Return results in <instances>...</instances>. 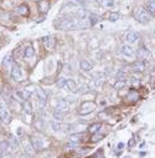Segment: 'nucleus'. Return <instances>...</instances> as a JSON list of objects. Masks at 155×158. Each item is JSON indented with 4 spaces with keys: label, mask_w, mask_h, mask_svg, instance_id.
Listing matches in <instances>:
<instances>
[{
    "label": "nucleus",
    "mask_w": 155,
    "mask_h": 158,
    "mask_svg": "<svg viewBox=\"0 0 155 158\" xmlns=\"http://www.w3.org/2000/svg\"><path fill=\"white\" fill-rule=\"evenodd\" d=\"M76 21H77V19H75L72 16H66V18H60L55 25L62 30H66V31H68V30H77Z\"/></svg>",
    "instance_id": "1"
},
{
    "label": "nucleus",
    "mask_w": 155,
    "mask_h": 158,
    "mask_svg": "<svg viewBox=\"0 0 155 158\" xmlns=\"http://www.w3.org/2000/svg\"><path fill=\"white\" fill-rule=\"evenodd\" d=\"M134 18H135L139 22H143V24H145V22H148V21L150 20L149 13L146 11L144 7H137L135 11H134Z\"/></svg>",
    "instance_id": "2"
},
{
    "label": "nucleus",
    "mask_w": 155,
    "mask_h": 158,
    "mask_svg": "<svg viewBox=\"0 0 155 158\" xmlns=\"http://www.w3.org/2000/svg\"><path fill=\"white\" fill-rule=\"evenodd\" d=\"M96 110V103L92 102V101H86L81 105V108L78 111V113L81 116H84V115H88L91 112H93Z\"/></svg>",
    "instance_id": "3"
},
{
    "label": "nucleus",
    "mask_w": 155,
    "mask_h": 158,
    "mask_svg": "<svg viewBox=\"0 0 155 158\" xmlns=\"http://www.w3.org/2000/svg\"><path fill=\"white\" fill-rule=\"evenodd\" d=\"M11 77L15 81H20L22 79V71H21L20 66L18 64H13V67H11Z\"/></svg>",
    "instance_id": "4"
},
{
    "label": "nucleus",
    "mask_w": 155,
    "mask_h": 158,
    "mask_svg": "<svg viewBox=\"0 0 155 158\" xmlns=\"http://www.w3.org/2000/svg\"><path fill=\"white\" fill-rule=\"evenodd\" d=\"M120 52L124 56H127V57H134L135 56V51H134V49L131 47L129 44L123 45V46L120 47Z\"/></svg>",
    "instance_id": "5"
},
{
    "label": "nucleus",
    "mask_w": 155,
    "mask_h": 158,
    "mask_svg": "<svg viewBox=\"0 0 155 158\" xmlns=\"http://www.w3.org/2000/svg\"><path fill=\"white\" fill-rule=\"evenodd\" d=\"M68 102L65 100V99H61V100H58L57 102H56V108L55 110H57V111H61V112H66L68 111Z\"/></svg>",
    "instance_id": "6"
},
{
    "label": "nucleus",
    "mask_w": 155,
    "mask_h": 158,
    "mask_svg": "<svg viewBox=\"0 0 155 158\" xmlns=\"http://www.w3.org/2000/svg\"><path fill=\"white\" fill-rule=\"evenodd\" d=\"M42 42H44V45H45V47L49 49V50L55 47V44H56L55 37H53V36H45L44 39H42Z\"/></svg>",
    "instance_id": "7"
},
{
    "label": "nucleus",
    "mask_w": 155,
    "mask_h": 158,
    "mask_svg": "<svg viewBox=\"0 0 155 158\" xmlns=\"http://www.w3.org/2000/svg\"><path fill=\"white\" fill-rule=\"evenodd\" d=\"M37 6H38V11L42 14H46L50 10V1L49 0H40Z\"/></svg>",
    "instance_id": "8"
},
{
    "label": "nucleus",
    "mask_w": 155,
    "mask_h": 158,
    "mask_svg": "<svg viewBox=\"0 0 155 158\" xmlns=\"http://www.w3.org/2000/svg\"><path fill=\"white\" fill-rule=\"evenodd\" d=\"M0 119H1L4 123H9L10 122V113L3 106H0Z\"/></svg>",
    "instance_id": "9"
},
{
    "label": "nucleus",
    "mask_w": 155,
    "mask_h": 158,
    "mask_svg": "<svg viewBox=\"0 0 155 158\" xmlns=\"http://www.w3.org/2000/svg\"><path fill=\"white\" fill-rule=\"evenodd\" d=\"M75 18L77 20H82V19H87L88 18V11L86 9H83V7H78V9L76 10L75 13Z\"/></svg>",
    "instance_id": "10"
},
{
    "label": "nucleus",
    "mask_w": 155,
    "mask_h": 158,
    "mask_svg": "<svg viewBox=\"0 0 155 158\" xmlns=\"http://www.w3.org/2000/svg\"><path fill=\"white\" fill-rule=\"evenodd\" d=\"M91 26V22L88 19H82V20H77L76 21V29L77 30H84Z\"/></svg>",
    "instance_id": "11"
},
{
    "label": "nucleus",
    "mask_w": 155,
    "mask_h": 158,
    "mask_svg": "<svg viewBox=\"0 0 155 158\" xmlns=\"http://www.w3.org/2000/svg\"><path fill=\"white\" fill-rule=\"evenodd\" d=\"M125 40H127L128 44H134V42H137L139 40V35L137 33H134V31H129L125 35Z\"/></svg>",
    "instance_id": "12"
},
{
    "label": "nucleus",
    "mask_w": 155,
    "mask_h": 158,
    "mask_svg": "<svg viewBox=\"0 0 155 158\" xmlns=\"http://www.w3.org/2000/svg\"><path fill=\"white\" fill-rule=\"evenodd\" d=\"M131 70L134 72H142L145 70V65L143 61H135L133 65H131Z\"/></svg>",
    "instance_id": "13"
},
{
    "label": "nucleus",
    "mask_w": 155,
    "mask_h": 158,
    "mask_svg": "<svg viewBox=\"0 0 155 158\" xmlns=\"http://www.w3.org/2000/svg\"><path fill=\"white\" fill-rule=\"evenodd\" d=\"M3 67L5 70H10V67H13V57L11 55H6L3 60Z\"/></svg>",
    "instance_id": "14"
},
{
    "label": "nucleus",
    "mask_w": 155,
    "mask_h": 158,
    "mask_svg": "<svg viewBox=\"0 0 155 158\" xmlns=\"http://www.w3.org/2000/svg\"><path fill=\"white\" fill-rule=\"evenodd\" d=\"M80 66L83 71H91L93 69V64L91 61H88V60H82L80 62Z\"/></svg>",
    "instance_id": "15"
},
{
    "label": "nucleus",
    "mask_w": 155,
    "mask_h": 158,
    "mask_svg": "<svg viewBox=\"0 0 155 158\" xmlns=\"http://www.w3.org/2000/svg\"><path fill=\"white\" fill-rule=\"evenodd\" d=\"M31 145H32L34 149H40L44 147V142L41 138H38V137H34L32 139H31Z\"/></svg>",
    "instance_id": "16"
},
{
    "label": "nucleus",
    "mask_w": 155,
    "mask_h": 158,
    "mask_svg": "<svg viewBox=\"0 0 155 158\" xmlns=\"http://www.w3.org/2000/svg\"><path fill=\"white\" fill-rule=\"evenodd\" d=\"M22 110L26 115H31V112H32V106H31V102L29 100H25L22 102Z\"/></svg>",
    "instance_id": "17"
},
{
    "label": "nucleus",
    "mask_w": 155,
    "mask_h": 158,
    "mask_svg": "<svg viewBox=\"0 0 155 158\" xmlns=\"http://www.w3.org/2000/svg\"><path fill=\"white\" fill-rule=\"evenodd\" d=\"M100 4H102V6L106 7V9H113V7H115V5H117V3H115L114 0H102Z\"/></svg>",
    "instance_id": "18"
},
{
    "label": "nucleus",
    "mask_w": 155,
    "mask_h": 158,
    "mask_svg": "<svg viewBox=\"0 0 155 158\" xmlns=\"http://www.w3.org/2000/svg\"><path fill=\"white\" fill-rule=\"evenodd\" d=\"M15 11H16L18 14H20V15H27V14H29V7H27V5L22 4V5L16 6V9H15Z\"/></svg>",
    "instance_id": "19"
},
{
    "label": "nucleus",
    "mask_w": 155,
    "mask_h": 158,
    "mask_svg": "<svg viewBox=\"0 0 155 158\" xmlns=\"http://www.w3.org/2000/svg\"><path fill=\"white\" fill-rule=\"evenodd\" d=\"M9 148H11V149H14V151H16L18 149V147H19V142H18V139L15 138V137H10L9 138Z\"/></svg>",
    "instance_id": "20"
},
{
    "label": "nucleus",
    "mask_w": 155,
    "mask_h": 158,
    "mask_svg": "<svg viewBox=\"0 0 155 158\" xmlns=\"http://www.w3.org/2000/svg\"><path fill=\"white\" fill-rule=\"evenodd\" d=\"M16 96L19 97L20 100H27L29 99V96H30V93L27 92V91H25V90H18L16 91Z\"/></svg>",
    "instance_id": "21"
},
{
    "label": "nucleus",
    "mask_w": 155,
    "mask_h": 158,
    "mask_svg": "<svg viewBox=\"0 0 155 158\" xmlns=\"http://www.w3.org/2000/svg\"><path fill=\"white\" fill-rule=\"evenodd\" d=\"M100 127H102V125H100V123H92L88 127V132L89 133H97V132H99Z\"/></svg>",
    "instance_id": "22"
},
{
    "label": "nucleus",
    "mask_w": 155,
    "mask_h": 158,
    "mask_svg": "<svg viewBox=\"0 0 155 158\" xmlns=\"http://www.w3.org/2000/svg\"><path fill=\"white\" fill-rule=\"evenodd\" d=\"M24 147H25V152L27 153V154H32L34 153V147H32V145L30 143V141L29 139H24Z\"/></svg>",
    "instance_id": "23"
},
{
    "label": "nucleus",
    "mask_w": 155,
    "mask_h": 158,
    "mask_svg": "<svg viewBox=\"0 0 155 158\" xmlns=\"http://www.w3.org/2000/svg\"><path fill=\"white\" fill-rule=\"evenodd\" d=\"M66 88L68 90V91L75 92L76 91V82L73 80H67L66 81Z\"/></svg>",
    "instance_id": "24"
},
{
    "label": "nucleus",
    "mask_w": 155,
    "mask_h": 158,
    "mask_svg": "<svg viewBox=\"0 0 155 158\" xmlns=\"http://www.w3.org/2000/svg\"><path fill=\"white\" fill-rule=\"evenodd\" d=\"M83 136L81 133H75V134H69V137H68V139H69V142H73V143H77V142H80L81 141V138H82Z\"/></svg>",
    "instance_id": "25"
},
{
    "label": "nucleus",
    "mask_w": 155,
    "mask_h": 158,
    "mask_svg": "<svg viewBox=\"0 0 155 158\" xmlns=\"http://www.w3.org/2000/svg\"><path fill=\"white\" fill-rule=\"evenodd\" d=\"M87 19L89 20V22H91V26H92V25H94V24H97V22H98V20H99V16H98V15H96V14H93V13H89Z\"/></svg>",
    "instance_id": "26"
},
{
    "label": "nucleus",
    "mask_w": 155,
    "mask_h": 158,
    "mask_svg": "<svg viewBox=\"0 0 155 158\" xmlns=\"http://www.w3.org/2000/svg\"><path fill=\"white\" fill-rule=\"evenodd\" d=\"M146 9H148L151 14L155 15V0H149V1L146 3Z\"/></svg>",
    "instance_id": "27"
},
{
    "label": "nucleus",
    "mask_w": 155,
    "mask_h": 158,
    "mask_svg": "<svg viewBox=\"0 0 155 158\" xmlns=\"http://www.w3.org/2000/svg\"><path fill=\"white\" fill-rule=\"evenodd\" d=\"M34 54H35L34 47L31 46V45L26 46V49H25V57H32V56H34Z\"/></svg>",
    "instance_id": "28"
},
{
    "label": "nucleus",
    "mask_w": 155,
    "mask_h": 158,
    "mask_svg": "<svg viewBox=\"0 0 155 158\" xmlns=\"http://www.w3.org/2000/svg\"><path fill=\"white\" fill-rule=\"evenodd\" d=\"M53 117H55V119H57V121H61V119L65 118V112L55 110V111H53Z\"/></svg>",
    "instance_id": "29"
},
{
    "label": "nucleus",
    "mask_w": 155,
    "mask_h": 158,
    "mask_svg": "<svg viewBox=\"0 0 155 158\" xmlns=\"http://www.w3.org/2000/svg\"><path fill=\"white\" fill-rule=\"evenodd\" d=\"M119 13H115V11H113V13H109V15H108V19H109V21H112V22H114V21H117V20H119Z\"/></svg>",
    "instance_id": "30"
},
{
    "label": "nucleus",
    "mask_w": 155,
    "mask_h": 158,
    "mask_svg": "<svg viewBox=\"0 0 155 158\" xmlns=\"http://www.w3.org/2000/svg\"><path fill=\"white\" fill-rule=\"evenodd\" d=\"M66 79L65 77H60L58 80H57V87L58 88H65L66 87Z\"/></svg>",
    "instance_id": "31"
},
{
    "label": "nucleus",
    "mask_w": 155,
    "mask_h": 158,
    "mask_svg": "<svg viewBox=\"0 0 155 158\" xmlns=\"http://www.w3.org/2000/svg\"><path fill=\"white\" fill-rule=\"evenodd\" d=\"M128 99H129V100H131L133 102H135V101L139 99V96H138V93H137L135 91H130V92H129V95H128Z\"/></svg>",
    "instance_id": "32"
},
{
    "label": "nucleus",
    "mask_w": 155,
    "mask_h": 158,
    "mask_svg": "<svg viewBox=\"0 0 155 158\" xmlns=\"http://www.w3.org/2000/svg\"><path fill=\"white\" fill-rule=\"evenodd\" d=\"M124 87H125V81H117L115 82V85H114L115 90H122Z\"/></svg>",
    "instance_id": "33"
},
{
    "label": "nucleus",
    "mask_w": 155,
    "mask_h": 158,
    "mask_svg": "<svg viewBox=\"0 0 155 158\" xmlns=\"http://www.w3.org/2000/svg\"><path fill=\"white\" fill-rule=\"evenodd\" d=\"M88 91H89V87H88L87 85H81V86H80L78 92H80L81 95H83V93H87Z\"/></svg>",
    "instance_id": "34"
},
{
    "label": "nucleus",
    "mask_w": 155,
    "mask_h": 158,
    "mask_svg": "<svg viewBox=\"0 0 155 158\" xmlns=\"http://www.w3.org/2000/svg\"><path fill=\"white\" fill-rule=\"evenodd\" d=\"M125 79H127V75L124 73L123 71L118 72V75H117V81H125Z\"/></svg>",
    "instance_id": "35"
},
{
    "label": "nucleus",
    "mask_w": 155,
    "mask_h": 158,
    "mask_svg": "<svg viewBox=\"0 0 155 158\" xmlns=\"http://www.w3.org/2000/svg\"><path fill=\"white\" fill-rule=\"evenodd\" d=\"M51 127L53 128V131H60V130H61L60 122H51Z\"/></svg>",
    "instance_id": "36"
},
{
    "label": "nucleus",
    "mask_w": 155,
    "mask_h": 158,
    "mask_svg": "<svg viewBox=\"0 0 155 158\" xmlns=\"http://www.w3.org/2000/svg\"><path fill=\"white\" fill-rule=\"evenodd\" d=\"M103 137H104V134H99V136H98V134H94V136L92 137V142H97V141H99L100 138H103Z\"/></svg>",
    "instance_id": "37"
},
{
    "label": "nucleus",
    "mask_w": 155,
    "mask_h": 158,
    "mask_svg": "<svg viewBox=\"0 0 155 158\" xmlns=\"http://www.w3.org/2000/svg\"><path fill=\"white\" fill-rule=\"evenodd\" d=\"M102 84H103L102 80H100V81L99 80H94V81H93V85H94V87H97V88L102 86Z\"/></svg>",
    "instance_id": "38"
},
{
    "label": "nucleus",
    "mask_w": 155,
    "mask_h": 158,
    "mask_svg": "<svg viewBox=\"0 0 155 158\" xmlns=\"http://www.w3.org/2000/svg\"><path fill=\"white\" fill-rule=\"evenodd\" d=\"M1 158H14V157L9 152H1Z\"/></svg>",
    "instance_id": "39"
},
{
    "label": "nucleus",
    "mask_w": 155,
    "mask_h": 158,
    "mask_svg": "<svg viewBox=\"0 0 155 158\" xmlns=\"http://www.w3.org/2000/svg\"><path fill=\"white\" fill-rule=\"evenodd\" d=\"M117 148H118V151H119V152H120V151H123V148H124V143H122V142H120V143H118Z\"/></svg>",
    "instance_id": "40"
},
{
    "label": "nucleus",
    "mask_w": 155,
    "mask_h": 158,
    "mask_svg": "<svg viewBox=\"0 0 155 158\" xmlns=\"http://www.w3.org/2000/svg\"><path fill=\"white\" fill-rule=\"evenodd\" d=\"M135 145V141H134V138H131V141H130V143H129V147H133Z\"/></svg>",
    "instance_id": "41"
},
{
    "label": "nucleus",
    "mask_w": 155,
    "mask_h": 158,
    "mask_svg": "<svg viewBox=\"0 0 155 158\" xmlns=\"http://www.w3.org/2000/svg\"><path fill=\"white\" fill-rule=\"evenodd\" d=\"M18 134L21 136V134H22V128H18Z\"/></svg>",
    "instance_id": "42"
},
{
    "label": "nucleus",
    "mask_w": 155,
    "mask_h": 158,
    "mask_svg": "<svg viewBox=\"0 0 155 158\" xmlns=\"http://www.w3.org/2000/svg\"><path fill=\"white\" fill-rule=\"evenodd\" d=\"M93 1H97V3H100V1H102V0H93Z\"/></svg>",
    "instance_id": "43"
},
{
    "label": "nucleus",
    "mask_w": 155,
    "mask_h": 158,
    "mask_svg": "<svg viewBox=\"0 0 155 158\" xmlns=\"http://www.w3.org/2000/svg\"><path fill=\"white\" fill-rule=\"evenodd\" d=\"M0 158H1V151H0Z\"/></svg>",
    "instance_id": "44"
},
{
    "label": "nucleus",
    "mask_w": 155,
    "mask_h": 158,
    "mask_svg": "<svg viewBox=\"0 0 155 158\" xmlns=\"http://www.w3.org/2000/svg\"><path fill=\"white\" fill-rule=\"evenodd\" d=\"M125 158H130V157H125Z\"/></svg>",
    "instance_id": "45"
}]
</instances>
